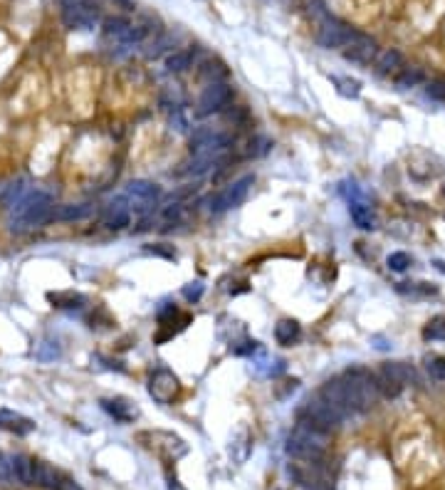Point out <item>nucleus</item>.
<instances>
[{
  "label": "nucleus",
  "instance_id": "obj_1",
  "mask_svg": "<svg viewBox=\"0 0 445 490\" xmlns=\"http://www.w3.org/2000/svg\"><path fill=\"white\" fill-rule=\"evenodd\" d=\"M54 213V198L50 191L33 188L22 201H17L13 208H8V225L15 233H25V230H35L52 221Z\"/></svg>",
  "mask_w": 445,
  "mask_h": 490
},
{
  "label": "nucleus",
  "instance_id": "obj_2",
  "mask_svg": "<svg viewBox=\"0 0 445 490\" xmlns=\"http://www.w3.org/2000/svg\"><path fill=\"white\" fill-rule=\"evenodd\" d=\"M326 431L317 429L310 421L299 419L297 426L292 429V433L287 436V453L299 461H310V463H322L326 451Z\"/></svg>",
  "mask_w": 445,
  "mask_h": 490
},
{
  "label": "nucleus",
  "instance_id": "obj_3",
  "mask_svg": "<svg viewBox=\"0 0 445 490\" xmlns=\"http://www.w3.org/2000/svg\"><path fill=\"white\" fill-rule=\"evenodd\" d=\"M344 387L349 392V399H352L354 411H369L371 406H376V401L381 399L379 394V384H376V374H371L364 366H354V369H347L342 374Z\"/></svg>",
  "mask_w": 445,
  "mask_h": 490
},
{
  "label": "nucleus",
  "instance_id": "obj_4",
  "mask_svg": "<svg viewBox=\"0 0 445 490\" xmlns=\"http://www.w3.org/2000/svg\"><path fill=\"white\" fill-rule=\"evenodd\" d=\"M310 13H315L317 15L315 40H317V45H322V47H326V50L347 47V45L359 35V30H354L352 25H347V22L339 20V17L329 15V13L322 8L319 0H317L315 10H310Z\"/></svg>",
  "mask_w": 445,
  "mask_h": 490
},
{
  "label": "nucleus",
  "instance_id": "obj_5",
  "mask_svg": "<svg viewBox=\"0 0 445 490\" xmlns=\"http://www.w3.org/2000/svg\"><path fill=\"white\" fill-rule=\"evenodd\" d=\"M299 419L310 421V424H315L317 429L331 433V431H337L339 426L349 419V416L344 414L342 408H337L334 403L326 401V399L317 392L315 396H310L307 401L302 403V408H299Z\"/></svg>",
  "mask_w": 445,
  "mask_h": 490
},
{
  "label": "nucleus",
  "instance_id": "obj_6",
  "mask_svg": "<svg viewBox=\"0 0 445 490\" xmlns=\"http://www.w3.org/2000/svg\"><path fill=\"white\" fill-rule=\"evenodd\" d=\"M230 144H233V136L230 134L211 129V126H201V129H196L193 136H190V154L193 156H218Z\"/></svg>",
  "mask_w": 445,
  "mask_h": 490
},
{
  "label": "nucleus",
  "instance_id": "obj_7",
  "mask_svg": "<svg viewBox=\"0 0 445 490\" xmlns=\"http://www.w3.org/2000/svg\"><path fill=\"white\" fill-rule=\"evenodd\" d=\"M252 184H255V176H250V174L243 176V179H238V181H233L225 191H220V193L208 198L211 211L222 213V211H228V208H235V206H240V203H245V198L250 196Z\"/></svg>",
  "mask_w": 445,
  "mask_h": 490
},
{
  "label": "nucleus",
  "instance_id": "obj_8",
  "mask_svg": "<svg viewBox=\"0 0 445 490\" xmlns=\"http://www.w3.org/2000/svg\"><path fill=\"white\" fill-rule=\"evenodd\" d=\"M124 198L129 201L131 211L146 213L158 203V198H161V188H158V184H153V181L136 179V181H131V184L126 186Z\"/></svg>",
  "mask_w": 445,
  "mask_h": 490
},
{
  "label": "nucleus",
  "instance_id": "obj_9",
  "mask_svg": "<svg viewBox=\"0 0 445 490\" xmlns=\"http://www.w3.org/2000/svg\"><path fill=\"white\" fill-rule=\"evenodd\" d=\"M104 38L114 40L121 47H131V45H139L146 38V27L134 25V22L124 20V17H107L104 20Z\"/></svg>",
  "mask_w": 445,
  "mask_h": 490
},
{
  "label": "nucleus",
  "instance_id": "obj_10",
  "mask_svg": "<svg viewBox=\"0 0 445 490\" xmlns=\"http://www.w3.org/2000/svg\"><path fill=\"white\" fill-rule=\"evenodd\" d=\"M62 20L70 30H94L99 22V8L92 0H75L62 10Z\"/></svg>",
  "mask_w": 445,
  "mask_h": 490
},
{
  "label": "nucleus",
  "instance_id": "obj_11",
  "mask_svg": "<svg viewBox=\"0 0 445 490\" xmlns=\"http://www.w3.org/2000/svg\"><path fill=\"white\" fill-rule=\"evenodd\" d=\"M233 99V87L225 84V82H216V84H208L203 89V94L198 97L196 117H211L216 112H220L222 107H228V102Z\"/></svg>",
  "mask_w": 445,
  "mask_h": 490
},
{
  "label": "nucleus",
  "instance_id": "obj_12",
  "mask_svg": "<svg viewBox=\"0 0 445 490\" xmlns=\"http://www.w3.org/2000/svg\"><path fill=\"white\" fill-rule=\"evenodd\" d=\"M179 376L171 369H166V366H161V369H156L149 376V394H151V399L156 403H171L176 394H179Z\"/></svg>",
  "mask_w": 445,
  "mask_h": 490
},
{
  "label": "nucleus",
  "instance_id": "obj_13",
  "mask_svg": "<svg viewBox=\"0 0 445 490\" xmlns=\"http://www.w3.org/2000/svg\"><path fill=\"white\" fill-rule=\"evenodd\" d=\"M344 57H347L349 62H356V65H371V62H376V57H379V45H376V40H371L369 35L359 33L356 38L344 47Z\"/></svg>",
  "mask_w": 445,
  "mask_h": 490
},
{
  "label": "nucleus",
  "instance_id": "obj_14",
  "mask_svg": "<svg viewBox=\"0 0 445 490\" xmlns=\"http://www.w3.org/2000/svg\"><path fill=\"white\" fill-rule=\"evenodd\" d=\"M144 436L151 438L149 446H151L153 451L161 453V456H166V458H171V461H176V458L188 453V446H186L183 438H179L176 433H169V431H153V433H144Z\"/></svg>",
  "mask_w": 445,
  "mask_h": 490
},
{
  "label": "nucleus",
  "instance_id": "obj_15",
  "mask_svg": "<svg viewBox=\"0 0 445 490\" xmlns=\"http://www.w3.org/2000/svg\"><path fill=\"white\" fill-rule=\"evenodd\" d=\"M102 223L107 225L109 230H121L131 223V208H129V201L124 196L114 198V201H109L102 211Z\"/></svg>",
  "mask_w": 445,
  "mask_h": 490
},
{
  "label": "nucleus",
  "instance_id": "obj_16",
  "mask_svg": "<svg viewBox=\"0 0 445 490\" xmlns=\"http://www.w3.org/2000/svg\"><path fill=\"white\" fill-rule=\"evenodd\" d=\"M35 186H30V181L27 179H10L6 181V184H0V203L6 208H13L17 201H22V198L33 191Z\"/></svg>",
  "mask_w": 445,
  "mask_h": 490
},
{
  "label": "nucleus",
  "instance_id": "obj_17",
  "mask_svg": "<svg viewBox=\"0 0 445 490\" xmlns=\"http://www.w3.org/2000/svg\"><path fill=\"white\" fill-rule=\"evenodd\" d=\"M379 374L398 381L401 387H406V384H418V374H416V369H413L411 364H406V362H384Z\"/></svg>",
  "mask_w": 445,
  "mask_h": 490
},
{
  "label": "nucleus",
  "instance_id": "obj_18",
  "mask_svg": "<svg viewBox=\"0 0 445 490\" xmlns=\"http://www.w3.org/2000/svg\"><path fill=\"white\" fill-rule=\"evenodd\" d=\"M0 429L10 431V433L17 436H27L35 431V424L30 419H25L17 411H10V408H0Z\"/></svg>",
  "mask_w": 445,
  "mask_h": 490
},
{
  "label": "nucleus",
  "instance_id": "obj_19",
  "mask_svg": "<svg viewBox=\"0 0 445 490\" xmlns=\"http://www.w3.org/2000/svg\"><path fill=\"white\" fill-rule=\"evenodd\" d=\"M102 408L109 416L121 421V424H129V421H134L139 416V408L131 401H126V399H102Z\"/></svg>",
  "mask_w": 445,
  "mask_h": 490
},
{
  "label": "nucleus",
  "instance_id": "obj_20",
  "mask_svg": "<svg viewBox=\"0 0 445 490\" xmlns=\"http://www.w3.org/2000/svg\"><path fill=\"white\" fill-rule=\"evenodd\" d=\"M374 70H376V75H381V77L393 75V72H401L403 70V54L398 52V50H384V52H379V57H376Z\"/></svg>",
  "mask_w": 445,
  "mask_h": 490
},
{
  "label": "nucleus",
  "instance_id": "obj_21",
  "mask_svg": "<svg viewBox=\"0 0 445 490\" xmlns=\"http://www.w3.org/2000/svg\"><path fill=\"white\" fill-rule=\"evenodd\" d=\"M349 213H352V221H354L356 228H361V230H374L376 228V213H374V208L366 206V203L352 201Z\"/></svg>",
  "mask_w": 445,
  "mask_h": 490
},
{
  "label": "nucleus",
  "instance_id": "obj_22",
  "mask_svg": "<svg viewBox=\"0 0 445 490\" xmlns=\"http://www.w3.org/2000/svg\"><path fill=\"white\" fill-rule=\"evenodd\" d=\"M94 213L92 203H67V206H60L52 213L54 221H84Z\"/></svg>",
  "mask_w": 445,
  "mask_h": 490
},
{
  "label": "nucleus",
  "instance_id": "obj_23",
  "mask_svg": "<svg viewBox=\"0 0 445 490\" xmlns=\"http://www.w3.org/2000/svg\"><path fill=\"white\" fill-rule=\"evenodd\" d=\"M299 337H302V327H299L297 320H280L275 325V339H277V344L289 347V344H294Z\"/></svg>",
  "mask_w": 445,
  "mask_h": 490
},
{
  "label": "nucleus",
  "instance_id": "obj_24",
  "mask_svg": "<svg viewBox=\"0 0 445 490\" xmlns=\"http://www.w3.org/2000/svg\"><path fill=\"white\" fill-rule=\"evenodd\" d=\"M218 156H193L190 161H186L176 174L179 176H203L216 166Z\"/></svg>",
  "mask_w": 445,
  "mask_h": 490
},
{
  "label": "nucleus",
  "instance_id": "obj_25",
  "mask_svg": "<svg viewBox=\"0 0 445 490\" xmlns=\"http://www.w3.org/2000/svg\"><path fill=\"white\" fill-rule=\"evenodd\" d=\"M35 463L27 456H13V468H15V480L22 485H35Z\"/></svg>",
  "mask_w": 445,
  "mask_h": 490
},
{
  "label": "nucleus",
  "instance_id": "obj_26",
  "mask_svg": "<svg viewBox=\"0 0 445 490\" xmlns=\"http://www.w3.org/2000/svg\"><path fill=\"white\" fill-rule=\"evenodd\" d=\"M193 60H196V54L190 52V50H176L166 57V70L169 72H186L188 67H193Z\"/></svg>",
  "mask_w": 445,
  "mask_h": 490
},
{
  "label": "nucleus",
  "instance_id": "obj_27",
  "mask_svg": "<svg viewBox=\"0 0 445 490\" xmlns=\"http://www.w3.org/2000/svg\"><path fill=\"white\" fill-rule=\"evenodd\" d=\"M421 82H425V72L421 67H403L396 75V87L398 89H411L418 87Z\"/></svg>",
  "mask_w": 445,
  "mask_h": 490
},
{
  "label": "nucleus",
  "instance_id": "obj_28",
  "mask_svg": "<svg viewBox=\"0 0 445 490\" xmlns=\"http://www.w3.org/2000/svg\"><path fill=\"white\" fill-rule=\"evenodd\" d=\"M329 80L337 84V92L342 94V97L356 99L359 94H361V82L359 80H352V77H337V75H331Z\"/></svg>",
  "mask_w": 445,
  "mask_h": 490
},
{
  "label": "nucleus",
  "instance_id": "obj_29",
  "mask_svg": "<svg viewBox=\"0 0 445 490\" xmlns=\"http://www.w3.org/2000/svg\"><path fill=\"white\" fill-rule=\"evenodd\" d=\"M425 342H445V315L430 317V322L423 327Z\"/></svg>",
  "mask_w": 445,
  "mask_h": 490
},
{
  "label": "nucleus",
  "instance_id": "obj_30",
  "mask_svg": "<svg viewBox=\"0 0 445 490\" xmlns=\"http://www.w3.org/2000/svg\"><path fill=\"white\" fill-rule=\"evenodd\" d=\"M396 290L408 297H428V295L438 292V288H433L430 283H401Z\"/></svg>",
  "mask_w": 445,
  "mask_h": 490
},
{
  "label": "nucleus",
  "instance_id": "obj_31",
  "mask_svg": "<svg viewBox=\"0 0 445 490\" xmlns=\"http://www.w3.org/2000/svg\"><path fill=\"white\" fill-rule=\"evenodd\" d=\"M425 371L433 381L445 384V357H425Z\"/></svg>",
  "mask_w": 445,
  "mask_h": 490
},
{
  "label": "nucleus",
  "instance_id": "obj_32",
  "mask_svg": "<svg viewBox=\"0 0 445 490\" xmlns=\"http://www.w3.org/2000/svg\"><path fill=\"white\" fill-rule=\"evenodd\" d=\"M411 262H413L411 255L403 251H396L386 258V265H389V270H393V272H406L408 267H411Z\"/></svg>",
  "mask_w": 445,
  "mask_h": 490
},
{
  "label": "nucleus",
  "instance_id": "obj_33",
  "mask_svg": "<svg viewBox=\"0 0 445 490\" xmlns=\"http://www.w3.org/2000/svg\"><path fill=\"white\" fill-rule=\"evenodd\" d=\"M35 357H38L40 362H54L60 357V344L52 342V339H45L38 347V352H35Z\"/></svg>",
  "mask_w": 445,
  "mask_h": 490
},
{
  "label": "nucleus",
  "instance_id": "obj_34",
  "mask_svg": "<svg viewBox=\"0 0 445 490\" xmlns=\"http://www.w3.org/2000/svg\"><path fill=\"white\" fill-rule=\"evenodd\" d=\"M228 75V70H225V67L222 65H213V62H206V65L201 67V77L203 80H208V84H216V82H220L222 77Z\"/></svg>",
  "mask_w": 445,
  "mask_h": 490
},
{
  "label": "nucleus",
  "instance_id": "obj_35",
  "mask_svg": "<svg viewBox=\"0 0 445 490\" xmlns=\"http://www.w3.org/2000/svg\"><path fill=\"white\" fill-rule=\"evenodd\" d=\"M171 45H174V38L163 35V38H158L156 43L146 50V57H149V60H156V57H161V54L166 52V50H171Z\"/></svg>",
  "mask_w": 445,
  "mask_h": 490
},
{
  "label": "nucleus",
  "instance_id": "obj_36",
  "mask_svg": "<svg viewBox=\"0 0 445 490\" xmlns=\"http://www.w3.org/2000/svg\"><path fill=\"white\" fill-rule=\"evenodd\" d=\"M425 94H428L430 99L445 102V80H443V77H438V80H430L428 84H425Z\"/></svg>",
  "mask_w": 445,
  "mask_h": 490
},
{
  "label": "nucleus",
  "instance_id": "obj_37",
  "mask_svg": "<svg viewBox=\"0 0 445 490\" xmlns=\"http://www.w3.org/2000/svg\"><path fill=\"white\" fill-rule=\"evenodd\" d=\"M272 147L270 139H265V136H257V139H250V149L248 154L250 156H262V154H267Z\"/></svg>",
  "mask_w": 445,
  "mask_h": 490
},
{
  "label": "nucleus",
  "instance_id": "obj_38",
  "mask_svg": "<svg viewBox=\"0 0 445 490\" xmlns=\"http://www.w3.org/2000/svg\"><path fill=\"white\" fill-rule=\"evenodd\" d=\"M0 480H15L13 456H8V453H0Z\"/></svg>",
  "mask_w": 445,
  "mask_h": 490
},
{
  "label": "nucleus",
  "instance_id": "obj_39",
  "mask_svg": "<svg viewBox=\"0 0 445 490\" xmlns=\"http://www.w3.org/2000/svg\"><path fill=\"white\" fill-rule=\"evenodd\" d=\"M50 299L52 302H57V307H80L75 305V302H84V297L82 295H50Z\"/></svg>",
  "mask_w": 445,
  "mask_h": 490
},
{
  "label": "nucleus",
  "instance_id": "obj_40",
  "mask_svg": "<svg viewBox=\"0 0 445 490\" xmlns=\"http://www.w3.org/2000/svg\"><path fill=\"white\" fill-rule=\"evenodd\" d=\"M171 129H176V131H188V119L183 117L181 107L174 109V114H171Z\"/></svg>",
  "mask_w": 445,
  "mask_h": 490
},
{
  "label": "nucleus",
  "instance_id": "obj_41",
  "mask_svg": "<svg viewBox=\"0 0 445 490\" xmlns=\"http://www.w3.org/2000/svg\"><path fill=\"white\" fill-rule=\"evenodd\" d=\"M203 290H206V288H203L201 283H190V285H186V288H183V297L190 299V302H196V299H201Z\"/></svg>",
  "mask_w": 445,
  "mask_h": 490
},
{
  "label": "nucleus",
  "instance_id": "obj_42",
  "mask_svg": "<svg viewBox=\"0 0 445 490\" xmlns=\"http://www.w3.org/2000/svg\"><path fill=\"white\" fill-rule=\"evenodd\" d=\"M161 245H163V243H158V245H146V251H149V253H156V255H163V258H176L174 251H163Z\"/></svg>",
  "mask_w": 445,
  "mask_h": 490
},
{
  "label": "nucleus",
  "instance_id": "obj_43",
  "mask_svg": "<svg viewBox=\"0 0 445 490\" xmlns=\"http://www.w3.org/2000/svg\"><path fill=\"white\" fill-rule=\"evenodd\" d=\"M57 490H82L80 485L75 483L72 478H67V475H62V480H60V488Z\"/></svg>",
  "mask_w": 445,
  "mask_h": 490
},
{
  "label": "nucleus",
  "instance_id": "obj_44",
  "mask_svg": "<svg viewBox=\"0 0 445 490\" xmlns=\"http://www.w3.org/2000/svg\"><path fill=\"white\" fill-rule=\"evenodd\" d=\"M166 480H169V490H183V488H181V483H179V480H176V478H171V475H169V478H166Z\"/></svg>",
  "mask_w": 445,
  "mask_h": 490
},
{
  "label": "nucleus",
  "instance_id": "obj_45",
  "mask_svg": "<svg viewBox=\"0 0 445 490\" xmlns=\"http://www.w3.org/2000/svg\"><path fill=\"white\" fill-rule=\"evenodd\" d=\"M433 267H435L438 272H443V275H445V260H433Z\"/></svg>",
  "mask_w": 445,
  "mask_h": 490
},
{
  "label": "nucleus",
  "instance_id": "obj_46",
  "mask_svg": "<svg viewBox=\"0 0 445 490\" xmlns=\"http://www.w3.org/2000/svg\"><path fill=\"white\" fill-rule=\"evenodd\" d=\"M62 3H65V6H70V3H75V0H62Z\"/></svg>",
  "mask_w": 445,
  "mask_h": 490
},
{
  "label": "nucleus",
  "instance_id": "obj_47",
  "mask_svg": "<svg viewBox=\"0 0 445 490\" xmlns=\"http://www.w3.org/2000/svg\"><path fill=\"white\" fill-rule=\"evenodd\" d=\"M443 196H445V184H443Z\"/></svg>",
  "mask_w": 445,
  "mask_h": 490
}]
</instances>
